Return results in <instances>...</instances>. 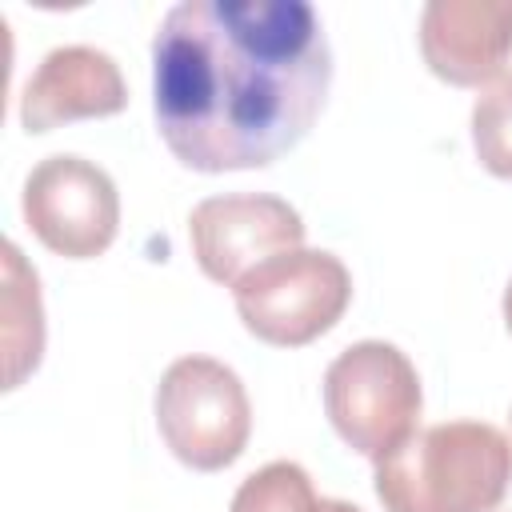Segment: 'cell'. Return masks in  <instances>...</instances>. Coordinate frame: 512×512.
<instances>
[{
  "label": "cell",
  "instance_id": "obj_15",
  "mask_svg": "<svg viewBox=\"0 0 512 512\" xmlns=\"http://www.w3.org/2000/svg\"><path fill=\"white\" fill-rule=\"evenodd\" d=\"M508 432H512V412H508ZM508 444H512V440H508Z\"/></svg>",
  "mask_w": 512,
  "mask_h": 512
},
{
  "label": "cell",
  "instance_id": "obj_8",
  "mask_svg": "<svg viewBox=\"0 0 512 512\" xmlns=\"http://www.w3.org/2000/svg\"><path fill=\"white\" fill-rule=\"evenodd\" d=\"M424 64L456 84L476 88L500 76L512 56V0H432L420 12Z\"/></svg>",
  "mask_w": 512,
  "mask_h": 512
},
{
  "label": "cell",
  "instance_id": "obj_14",
  "mask_svg": "<svg viewBox=\"0 0 512 512\" xmlns=\"http://www.w3.org/2000/svg\"><path fill=\"white\" fill-rule=\"evenodd\" d=\"M504 324H508V332H512V280H508V288H504Z\"/></svg>",
  "mask_w": 512,
  "mask_h": 512
},
{
  "label": "cell",
  "instance_id": "obj_10",
  "mask_svg": "<svg viewBox=\"0 0 512 512\" xmlns=\"http://www.w3.org/2000/svg\"><path fill=\"white\" fill-rule=\"evenodd\" d=\"M44 352V308H40V280L24 264L20 248L4 244V388H16Z\"/></svg>",
  "mask_w": 512,
  "mask_h": 512
},
{
  "label": "cell",
  "instance_id": "obj_11",
  "mask_svg": "<svg viewBox=\"0 0 512 512\" xmlns=\"http://www.w3.org/2000/svg\"><path fill=\"white\" fill-rule=\"evenodd\" d=\"M316 504L312 476L292 460H272L236 488L228 512H316Z\"/></svg>",
  "mask_w": 512,
  "mask_h": 512
},
{
  "label": "cell",
  "instance_id": "obj_3",
  "mask_svg": "<svg viewBox=\"0 0 512 512\" xmlns=\"http://www.w3.org/2000/svg\"><path fill=\"white\" fill-rule=\"evenodd\" d=\"M420 408L416 364L388 340H356L324 372V412L336 436L372 464L416 432Z\"/></svg>",
  "mask_w": 512,
  "mask_h": 512
},
{
  "label": "cell",
  "instance_id": "obj_4",
  "mask_svg": "<svg viewBox=\"0 0 512 512\" xmlns=\"http://www.w3.org/2000/svg\"><path fill=\"white\" fill-rule=\"evenodd\" d=\"M244 328L276 348H300L340 324L352 300V276L324 248H292L256 264L232 288Z\"/></svg>",
  "mask_w": 512,
  "mask_h": 512
},
{
  "label": "cell",
  "instance_id": "obj_2",
  "mask_svg": "<svg viewBox=\"0 0 512 512\" xmlns=\"http://www.w3.org/2000/svg\"><path fill=\"white\" fill-rule=\"evenodd\" d=\"M372 480L384 512H492L512 480V444L484 420H444L376 460Z\"/></svg>",
  "mask_w": 512,
  "mask_h": 512
},
{
  "label": "cell",
  "instance_id": "obj_1",
  "mask_svg": "<svg viewBox=\"0 0 512 512\" xmlns=\"http://www.w3.org/2000/svg\"><path fill=\"white\" fill-rule=\"evenodd\" d=\"M332 48L308 0H180L152 40V108L196 172L268 168L324 112Z\"/></svg>",
  "mask_w": 512,
  "mask_h": 512
},
{
  "label": "cell",
  "instance_id": "obj_9",
  "mask_svg": "<svg viewBox=\"0 0 512 512\" xmlns=\"http://www.w3.org/2000/svg\"><path fill=\"white\" fill-rule=\"evenodd\" d=\"M128 104L120 64L92 44L52 48L20 92V124L28 132H52L68 120L116 116Z\"/></svg>",
  "mask_w": 512,
  "mask_h": 512
},
{
  "label": "cell",
  "instance_id": "obj_13",
  "mask_svg": "<svg viewBox=\"0 0 512 512\" xmlns=\"http://www.w3.org/2000/svg\"><path fill=\"white\" fill-rule=\"evenodd\" d=\"M316 512H360L356 504H348V500H320L316 504Z\"/></svg>",
  "mask_w": 512,
  "mask_h": 512
},
{
  "label": "cell",
  "instance_id": "obj_6",
  "mask_svg": "<svg viewBox=\"0 0 512 512\" xmlns=\"http://www.w3.org/2000/svg\"><path fill=\"white\" fill-rule=\"evenodd\" d=\"M20 208L36 240L68 260L100 256L120 228V196L112 176L72 152L44 156L28 172Z\"/></svg>",
  "mask_w": 512,
  "mask_h": 512
},
{
  "label": "cell",
  "instance_id": "obj_5",
  "mask_svg": "<svg viewBox=\"0 0 512 512\" xmlns=\"http://www.w3.org/2000/svg\"><path fill=\"white\" fill-rule=\"evenodd\" d=\"M156 428L180 464L220 472L252 436V404L228 364L212 356H180L160 376Z\"/></svg>",
  "mask_w": 512,
  "mask_h": 512
},
{
  "label": "cell",
  "instance_id": "obj_7",
  "mask_svg": "<svg viewBox=\"0 0 512 512\" xmlns=\"http://www.w3.org/2000/svg\"><path fill=\"white\" fill-rule=\"evenodd\" d=\"M188 240L200 272L224 288H236L256 264L304 248L300 212L268 192L208 196L188 216Z\"/></svg>",
  "mask_w": 512,
  "mask_h": 512
},
{
  "label": "cell",
  "instance_id": "obj_12",
  "mask_svg": "<svg viewBox=\"0 0 512 512\" xmlns=\"http://www.w3.org/2000/svg\"><path fill=\"white\" fill-rule=\"evenodd\" d=\"M472 148L480 164L512 180V72H500L472 104Z\"/></svg>",
  "mask_w": 512,
  "mask_h": 512
}]
</instances>
